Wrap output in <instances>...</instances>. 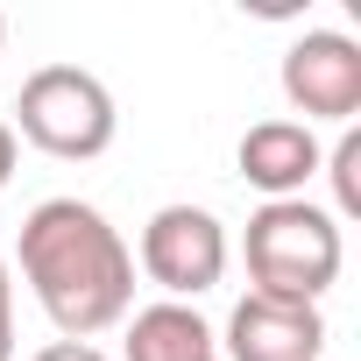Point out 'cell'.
<instances>
[{"label":"cell","mask_w":361,"mask_h":361,"mask_svg":"<svg viewBox=\"0 0 361 361\" xmlns=\"http://www.w3.org/2000/svg\"><path fill=\"white\" fill-rule=\"evenodd\" d=\"M283 92L312 121H347L361 106V43L347 29H305L283 50Z\"/></svg>","instance_id":"cell-5"},{"label":"cell","mask_w":361,"mask_h":361,"mask_svg":"<svg viewBox=\"0 0 361 361\" xmlns=\"http://www.w3.org/2000/svg\"><path fill=\"white\" fill-rule=\"evenodd\" d=\"M234 163H241V177H248L255 192H269V199H298L305 177L319 170V135H312L305 121H255V128L241 135Z\"/></svg>","instance_id":"cell-7"},{"label":"cell","mask_w":361,"mask_h":361,"mask_svg":"<svg viewBox=\"0 0 361 361\" xmlns=\"http://www.w3.org/2000/svg\"><path fill=\"white\" fill-rule=\"evenodd\" d=\"M326 347V319L319 305H290V298H262L248 290L227 319V354L234 361H319Z\"/></svg>","instance_id":"cell-6"},{"label":"cell","mask_w":361,"mask_h":361,"mask_svg":"<svg viewBox=\"0 0 361 361\" xmlns=\"http://www.w3.org/2000/svg\"><path fill=\"white\" fill-rule=\"evenodd\" d=\"M36 361H106V354H99L92 340H50V347H43Z\"/></svg>","instance_id":"cell-11"},{"label":"cell","mask_w":361,"mask_h":361,"mask_svg":"<svg viewBox=\"0 0 361 361\" xmlns=\"http://www.w3.org/2000/svg\"><path fill=\"white\" fill-rule=\"evenodd\" d=\"M340 227L312 199H262L248 213V276L262 298L319 305V290L340 276Z\"/></svg>","instance_id":"cell-2"},{"label":"cell","mask_w":361,"mask_h":361,"mask_svg":"<svg viewBox=\"0 0 361 361\" xmlns=\"http://www.w3.org/2000/svg\"><path fill=\"white\" fill-rule=\"evenodd\" d=\"M15 114H22V135L43 149V156H64V163H85L114 142L121 114H114V92L99 71L85 64H36L15 92Z\"/></svg>","instance_id":"cell-3"},{"label":"cell","mask_w":361,"mask_h":361,"mask_svg":"<svg viewBox=\"0 0 361 361\" xmlns=\"http://www.w3.org/2000/svg\"><path fill=\"white\" fill-rule=\"evenodd\" d=\"M319 163H326V177H333L340 213H361V135L347 128V135L333 142V156H319Z\"/></svg>","instance_id":"cell-9"},{"label":"cell","mask_w":361,"mask_h":361,"mask_svg":"<svg viewBox=\"0 0 361 361\" xmlns=\"http://www.w3.org/2000/svg\"><path fill=\"white\" fill-rule=\"evenodd\" d=\"M142 269L185 305V298H199V290L220 283V269H227V227L206 206H192V199L156 206L149 227H142Z\"/></svg>","instance_id":"cell-4"},{"label":"cell","mask_w":361,"mask_h":361,"mask_svg":"<svg viewBox=\"0 0 361 361\" xmlns=\"http://www.w3.org/2000/svg\"><path fill=\"white\" fill-rule=\"evenodd\" d=\"M22 276L36 290V305L50 312V326L64 340H92L106 326L128 319L135 305V255L114 234V220L85 199H43L22 220Z\"/></svg>","instance_id":"cell-1"},{"label":"cell","mask_w":361,"mask_h":361,"mask_svg":"<svg viewBox=\"0 0 361 361\" xmlns=\"http://www.w3.org/2000/svg\"><path fill=\"white\" fill-rule=\"evenodd\" d=\"M15 354V283H8V255H0V361Z\"/></svg>","instance_id":"cell-10"},{"label":"cell","mask_w":361,"mask_h":361,"mask_svg":"<svg viewBox=\"0 0 361 361\" xmlns=\"http://www.w3.org/2000/svg\"><path fill=\"white\" fill-rule=\"evenodd\" d=\"M128 361H213V326L192 305H142L128 319Z\"/></svg>","instance_id":"cell-8"},{"label":"cell","mask_w":361,"mask_h":361,"mask_svg":"<svg viewBox=\"0 0 361 361\" xmlns=\"http://www.w3.org/2000/svg\"><path fill=\"white\" fill-rule=\"evenodd\" d=\"M15 149H22V142H15V121H0V185L15 177Z\"/></svg>","instance_id":"cell-12"},{"label":"cell","mask_w":361,"mask_h":361,"mask_svg":"<svg viewBox=\"0 0 361 361\" xmlns=\"http://www.w3.org/2000/svg\"><path fill=\"white\" fill-rule=\"evenodd\" d=\"M0 43H8V15H0Z\"/></svg>","instance_id":"cell-13"}]
</instances>
